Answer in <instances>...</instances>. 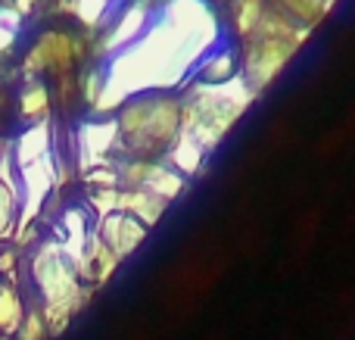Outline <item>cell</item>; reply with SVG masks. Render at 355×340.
Listing matches in <instances>:
<instances>
[{"mask_svg": "<svg viewBox=\"0 0 355 340\" xmlns=\"http://www.w3.org/2000/svg\"><path fill=\"white\" fill-rule=\"evenodd\" d=\"M122 135L137 160H159L181 135V97L153 94L122 112Z\"/></svg>", "mask_w": 355, "mask_h": 340, "instance_id": "obj_2", "label": "cell"}, {"mask_svg": "<svg viewBox=\"0 0 355 340\" xmlns=\"http://www.w3.org/2000/svg\"><path fill=\"white\" fill-rule=\"evenodd\" d=\"M206 160H209V153L190 135H184V131L175 137L172 150L166 153V162L175 169L178 175H184V178H193V175H200L202 166H206Z\"/></svg>", "mask_w": 355, "mask_h": 340, "instance_id": "obj_8", "label": "cell"}, {"mask_svg": "<svg viewBox=\"0 0 355 340\" xmlns=\"http://www.w3.org/2000/svg\"><path fill=\"white\" fill-rule=\"evenodd\" d=\"M265 6H268L265 0H227V28H231L234 41L243 44L256 35Z\"/></svg>", "mask_w": 355, "mask_h": 340, "instance_id": "obj_7", "label": "cell"}, {"mask_svg": "<svg viewBox=\"0 0 355 340\" xmlns=\"http://www.w3.org/2000/svg\"><path fill=\"white\" fill-rule=\"evenodd\" d=\"M119 206H122L128 216H135L137 222H144L147 228L153 222H159L162 212H166V200L150 194V191H144V187H135V191L122 194V197H119Z\"/></svg>", "mask_w": 355, "mask_h": 340, "instance_id": "obj_9", "label": "cell"}, {"mask_svg": "<svg viewBox=\"0 0 355 340\" xmlns=\"http://www.w3.org/2000/svg\"><path fill=\"white\" fill-rule=\"evenodd\" d=\"M103 241H106V247H110V253L116 256V260H122V256L135 253V250L147 241V225L137 222V219L128 216V212H119V216L106 219Z\"/></svg>", "mask_w": 355, "mask_h": 340, "instance_id": "obj_5", "label": "cell"}, {"mask_svg": "<svg viewBox=\"0 0 355 340\" xmlns=\"http://www.w3.org/2000/svg\"><path fill=\"white\" fill-rule=\"evenodd\" d=\"M259 94L240 75L225 85L190 81L187 91L181 94V131L193 137L206 153H212L225 144V137L250 112Z\"/></svg>", "mask_w": 355, "mask_h": 340, "instance_id": "obj_1", "label": "cell"}, {"mask_svg": "<svg viewBox=\"0 0 355 340\" xmlns=\"http://www.w3.org/2000/svg\"><path fill=\"white\" fill-rule=\"evenodd\" d=\"M302 47H306V41H293V37H250L246 44H237L240 78L256 94L268 91Z\"/></svg>", "mask_w": 355, "mask_h": 340, "instance_id": "obj_3", "label": "cell"}, {"mask_svg": "<svg viewBox=\"0 0 355 340\" xmlns=\"http://www.w3.org/2000/svg\"><path fill=\"white\" fill-rule=\"evenodd\" d=\"M225 3H227V0H225Z\"/></svg>", "mask_w": 355, "mask_h": 340, "instance_id": "obj_10", "label": "cell"}, {"mask_svg": "<svg viewBox=\"0 0 355 340\" xmlns=\"http://www.w3.org/2000/svg\"><path fill=\"white\" fill-rule=\"evenodd\" d=\"M240 75V50L234 47L231 41H221L215 50H209L200 60L193 72V81H202V85H225V81H234Z\"/></svg>", "mask_w": 355, "mask_h": 340, "instance_id": "obj_4", "label": "cell"}, {"mask_svg": "<svg viewBox=\"0 0 355 340\" xmlns=\"http://www.w3.org/2000/svg\"><path fill=\"white\" fill-rule=\"evenodd\" d=\"M265 3H268L271 10L284 12L287 19H293V22H300L302 28L315 31L327 16H331L337 0H265Z\"/></svg>", "mask_w": 355, "mask_h": 340, "instance_id": "obj_6", "label": "cell"}]
</instances>
